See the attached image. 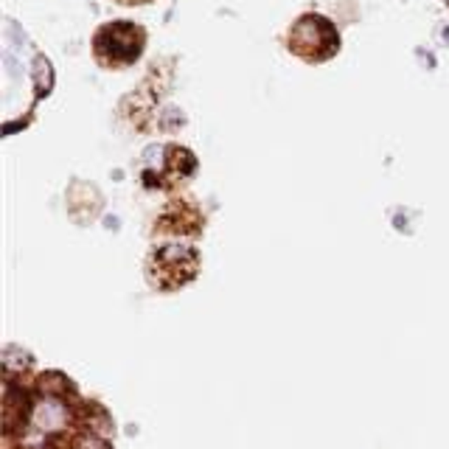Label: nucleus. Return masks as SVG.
Listing matches in <instances>:
<instances>
[{
	"label": "nucleus",
	"mask_w": 449,
	"mask_h": 449,
	"mask_svg": "<svg viewBox=\"0 0 449 449\" xmlns=\"http://www.w3.org/2000/svg\"><path fill=\"white\" fill-rule=\"evenodd\" d=\"M93 46H96V57L101 65H110V68L130 65L143 51V28H138L127 20L110 23V26L99 28Z\"/></svg>",
	"instance_id": "2"
},
{
	"label": "nucleus",
	"mask_w": 449,
	"mask_h": 449,
	"mask_svg": "<svg viewBox=\"0 0 449 449\" xmlns=\"http://www.w3.org/2000/svg\"><path fill=\"white\" fill-rule=\"evenodd\" d=\"M337 48H340V37L335 26L320 14H306L290 28V51H295L306 62L329 59Z\"/></svg>",
	"instance_id": "1"
},
{
	"label": "nucleus",
	"mask_w": 449,
	"mask_h": 449,
	"mask_svg": "<svg viewBox=\"0 0 449 449\" xmlns=\"http://www.w3.org/2000/svg\"><path fill=\"white\" fill-rule=\"evenodd\" d=\"M118 3H146V0H118Z\"/></svg>",
	"instance_id": "3"
}]
</instances>
